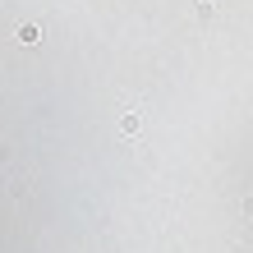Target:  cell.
<instances>
[{"mask_svg": "<svg viewBox=\"0 0 253 253\" xmlns=\"http://www.w3.org/2000/svg\"><path fill=\"white\" fill-rule=\"evenodd\" d=\"M19 42H23V46H37V42H42V28L37 23H23L19 28Z\"/></svg>", "mask_w": 253, "mask_h": 253, "instance_id": "cell-1", "label": "cell"}]
</instances>
